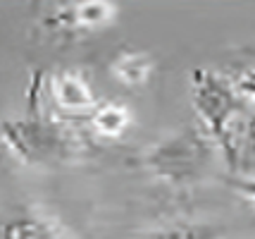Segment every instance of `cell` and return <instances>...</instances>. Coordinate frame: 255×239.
<instances>
[{
    "mask_svg": "<svg viewBox=\"0 0 255 239\" xmlns=\"http://www.w3.org/2000/svg\"><path fill=\"white\" fill-rule=\"evenodd\" d=\"M193 108L208 134L227 156H234V122L241 115V93L215 72L193 74Z\"/></svg>",
    "mask_w": 255,
    "mask_h": 239,
    "instance_id": "6da1fadb",
    "label": "cell"
},
{
    "mask_svg": "<svg viewBox=\"0 0 255 239\" xmlns=\"http://www.w3.org/2000/svg\"><path fill=\"white\" fill-rule=\"evenodd\" d=\"M210 160V144L198 129H181L157 141L148 151V165L157 177L172 184L193 182Z\"/></svg>",
    "mask_w": 255,
    "mask_h": 239,
    "instance_id": "7a4b0ae2",
    "label": "cell"
},
{
    "mask_svg": "<svg viewBox=\"0 0 255 239\" xmlns=\"http://www.w3.org/2000/svg\"><path fill=\"white\" fill-rule=\"evenodd\" d=\"M55 101L65 110H96V96L86 79L77 72H65L55 79Z\"/></svg>",
    "mask_w": 255,
    "mask_h": 239,
    "instance_id": "3957f363",
    "label": "cell"
},
{
    "mask_svg": "<svg viewBox=\"0 0 255 239\" xmlns=\"http://www.w3.org/2000/svg\"><path fill=\"white\" fill-rule=\"evenodd\" d=\"M117 14V7L105 5V2H84V5H69L60 10V24H65L69 29H100L105 24H110Z\"/></svg>",
    "mask_w": 255,
    "mask_h": 239,
    "instance_id": "277c9868",
    "label": "cell"
},
{
    "mask_svg": "<svg viewBox=\"0 0 255 239\" xmlns=\"http://www.w3.org/2000/svg\"><path fill=\"white\" fill-rule=\"evenodd\" d=\"M129 125H131V113L124 105L108 103L93 110V129L100 137H120L129 129Z\"/></svg>",
    "mask_w": 255,
    "mask_h": 239,
    "instance_id": "5b68a950",
    "label": "cell"
},
{
    "mask_svg": "<svg viewBox=\"0 0 255 239\" xmlns=\"http://www.w3.org/2000/svg\"><path fill=\"white\" fill-rule=\"evenodd\" d=\"M112 72L124 84H131V86L133 84H143L153 72V60L145 53H124L112 65Z\"/></svg>",
    "mask_w": 255,
    "mask_h": 239,
    "instance_id": "8992f818",
    "label": "cell"
},
{
    "mask_svg": "<svg viewBox=\"0 0 255 239\" xmlns=\"http://www.w3.org/2000/svg\"><path fill=\"white\" fill-rule=\"evenodd\" d=\"M153 239H220V230L208 225H177L160 230Z\"/></svg>",
    "mask_w": 255,
    "mask_h": 239,
    "instance_id": "52a82bcc",
    "label": "cell"
},
{
    "mask_svg": "<svg viewBox=\"0 0 255 239\" xmlns=\"http://www.w3.org/2000/svg\"><path fill=\"white\" fill-rule=\"evenodd\" d=\"M236 89H239L241 96H248L251 101H255V67L248 69V72H244V77L239 79Z\"/></svg>",
    "mask_w": 255,
    "mask_h": 239,
    "instance_id": "ba28073f",
    "label": "cell"
},
{
    "mask_svg": "<svg viewBox=\"0 0 255 239\" xmlns=\"http://www.w3.org/2000/svg\"><path fill=\"white\" fill-rule=\"evenodd\" d=\"M236 189L244 194L246 199L255 204V177H248V180H241V182H236Z\"/></svg>",
    "mask_w": 255,
    "mask_h": 239,
    "instance_id": "9c48e42d",
    "label": "cell"
}]
</instances>
